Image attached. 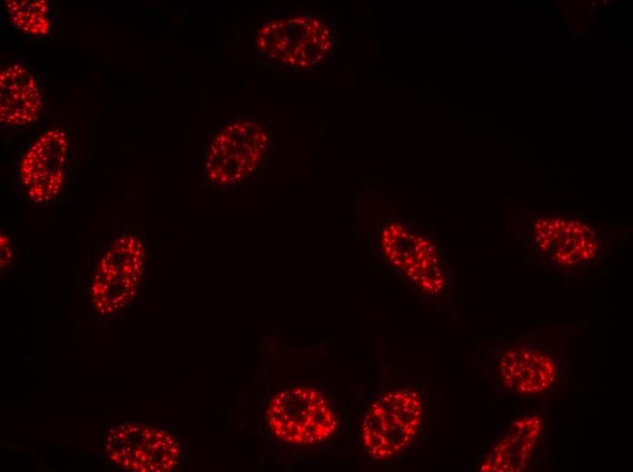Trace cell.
Returning a JSON list of instances; mask_svg holds the SVG:
<instances>
[{"mask_svg":"<svg viewBox=\"0 0 633 472\" xmlns=\"http://www.w3.org/2000/svg\"><path fill=\"white\" fill-rule=\"evenodd\" d=\"M270 134L258 122L237 120L217 131L208 143L203 172L217 188H233L251 177L270 149Z\"/></svg>","mask_w":633,"mask_h":472,"instance_id":"3","label":"cell"},{"mask_svg":"<svg viewBox=\"0 0 633 472\" xmlns=\"http://www.w3.org/2000/svg\"><path fill=\"white\" fill-rule=\"evenodd\" d=\"M266 418L278 438L296 445L321 442L337 426L326 398L317 390L304 387L278 392L270 401Z\"/></svg>","mask_w":633,"mask_h":472,"instance_id":"5","label":"cell"},{"mask_svg":"<svg viewBox=\"0 0 633 472\" xmlns=\"http://www.w3.org/2000/svg\"><path fill=\"white\" fill-rule=\"evenodd\" d=\"M255 44L269 59L303 66L315 63L329 46L325 26L315 19L305 17L266 22L256 34Z\"/></svg>","mask_w":633,"mask_h":472,"instance_id":"8","label":"cell"},{"mask_svg":"<svg viewBox=\"0 0 633 472\" xmlns=\"http://www.w3.org/2000/svg\"><path fill=\"white\" fill-rule=\"evenodd\" d=\"M422 414V401L416 391L401 388L385 393L363 420L362 439L368 455L384 460L407 448L418 430Z\"/></svg>","mask_w":633,"mask_h":472,"instance_id":"4","label":"cell"},{"mask_svg":"<svg viewBox=\"0 0 633 472\" xmlns=\"http://www.w3.org/2000/svg\"><path fill=\"white\" fill-rule=\"evenodd\" d=\"M4 6L7 17L20 33L44 37L51 32V11L47 1L7 0Z\"/></svg>","mask_w":633,"mask_h":472,"instance_id":"11","label":"cell"},{"mask_svg":"<svg viewBox=\"0 0 633 472\" xmlns=\"http://www.w3.org/2000/svg\"><path fill=\"white\" fill-rule=\"evenodd\" d=\"M527 337L506 345L496 359L499 383L507 391L522 396H539L549 392L561 379L564 369L562 352L543 338Z\"/></svg>","mask_w":633,"mask_h":472,"instance_id":"6","label":"cell"},{"mask_svg":"<svg viewBox=\"0 0 633 472\" xmlns=\"http://www.w3.org/2000/svg\"><path fill=\"white\" fill-rule=\"evenodd\" d=\"M42 94L35 74L25 64L14 63L0 74V119L11 126H25L38 118Z\"/></svg>","mask_w":633,"mask_h":472,"instance_id":"9","label":"cell"},{"mask_svg":"<svg viewBox=\"0 0 633 472\" xmlns=\"http://www.w3.org/2000/svg\"><path fill=\"white\" fill-rule=\"evenodd\" d=\"M541 416L529 414L513 421L505 435L488 452L480 471H522L542 433Z\"/></svg>","mask_w":633,"mask_h":472,"instance_id":"10","label":"cell"},{"mask_svg":"<svg viewBox=\"0 0 633 472\" xmlns=\"http://www.w3.org/2000/svg\"><path fill=\"white\" fill-rule=\"evenodd\" d=\"M522 247L528 256L561 271L596 264L608 245L606 229L578 216H536L523 221Z\"/></svg>","mask_w":633,"mask_h":472,"instance_id":"1","label":"cell"},{"mask_svg":"<svg viewBox=\"0 0 633 472\" xmlns=\"http://www.w3.org/2000/svg\"><path fill=\"white\" fill-rule=\"evenodd\" d=\"M147 241L136 229L112 232L95 261L89 301L101 316L126 310L139 294L146 273Z\"/></svg>","mask_w":633,"mask_h":472,"instance_id":"2","label":"cell"},{"mask_svg":"<svg viewBox=\"0 0 633 472\" xmlns=\"http://www.w3.org/2000/svg\"><path fill=\"white\" fill-rule=\"evenodd\" d=\"M18 242L12 231L6 228L0 230V269L6 272L16 266Z\"/></svg>","mask_w":633,"mask_h":472,"instance_id":"12","label":"cell"},{"mask_svg":"<svg viewBox=\"0 0 633 472\" xmlns=\"http://www.w3.org/2000/svg\"><path fill=\"white\" fill-rule=\"evenodd\" d=\"M70 142L61 129L42 133L22 156L18 175L30 202L44 206L57 200L65 186Z\"/></svg>","mask_w":633,"mask_h":472,"instance_id":"7","label":"cell"}]
</instances>
